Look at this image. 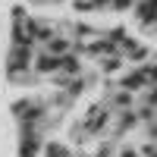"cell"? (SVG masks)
<instances>
[{"instance_id": "obj_1", "label": "cell", "mask_w": 157, "mask_h": 157, "mask_svg": "<svg viewBox=\"0 0 157 157\" xmlns=\"http://www.w3.org/2000/svg\"><path fill=\"white\" fill-rule=\"evenodd\" d=\"M6 107L19 157H157V0H13Z\"/></svg>"}]
</instances>
